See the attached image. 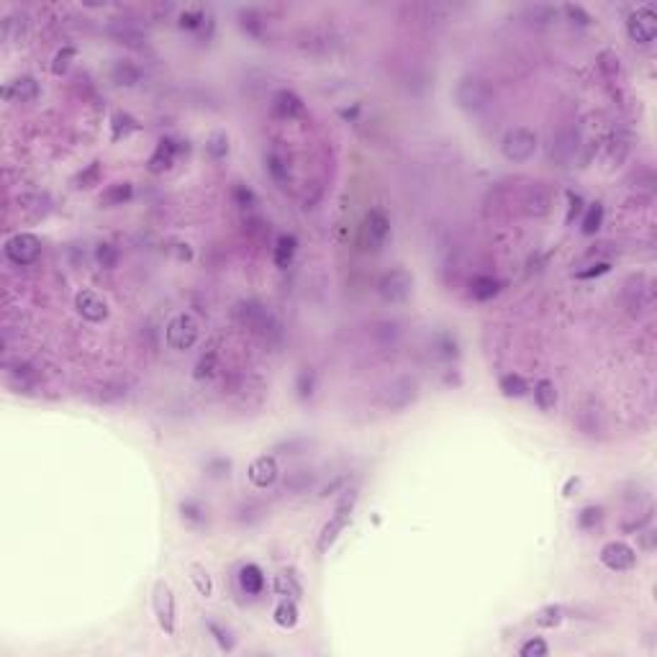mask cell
Masks as SVG:
<instances>
[{"instance_id":"cell-7","label":"cell","mask_w":657,"mask_h":657,"mask_svg":"<svg viewBox=\"0 0 657 657\" xmlns=\"http://www.w3.org/2000/svg\"><path fill=\"white\" fill-rule=\"evenodd\" d=\"M627 34L634 44H652L657 36V8L655 3H644L627 16Z\"/></svg>"},{"instance_id":"cell-34","label":"cell","mask_w":657,"mask_h":657,"mask_svg":"<svg viewBox=\"0 0 657 657\" xmlns=\"http://www.w3.org/2000/svg\"><path fill=\"white\" fill-rule=\"evenodd\" d=\"M216 373H219V354H216V349H208V352L200 354L198 362H195L193 378H195V380H211Z\"/></svg>"},{"instance_id":"cell-19","label":"cell","mask_w":657,"mask_h":657,"mask_svg":"<svg viewBox=\"0 0 657 657\" xmlns=\"http://www.w3.org/2000/svg\"><path fill=\"white\" fill-rule=\"evenodd\" d=\"M272 111H275V116H280V119H301V116L306 114V106L303 100H301V95L293 90H288V88H283V90L275 92V98H272Z\"/></svg>"},{"instance_id":"cell-32","label":"cell","mask_w":657,"mask_h":657,"mask_svg":"<svg viewBox=\"0 0 657 657\" xmlns=\"http://www.w3.org/2000/svg\"><path fill=\"white\" fill-rule=\"evenodd\" d=\"M596 64H598L601 75H603L606 80H619V78H622V59H619V54H616V52H611V49L598 52Z\"/></svg>"},{"instance_id":"cell-52","label":"cell","mask_w":657,"mask_h":657,"mask_svg":"<svg viewBox=\"0 0 657 657\" xmlns=\"http://www.w3.org/2000/svg\"><path fill=\"white\" fill-rule=\"evenodd\" d=\"M231 198H234V203L239 205V208H255V205H257L255 191H252L249 185H244V183L234 185V188H231Z\"/></svg>"},{"instance_id":"cell-2","label":"cell","mask_w":657,"mask_h":657,"mask_svg":"<svg viewBox=\"0 0 657 657\" xmlns=\"http://www.w3.org/2000/svg\"><path fill=\"white\" fill-rule=\"evenodd\" d=\"M580 149H583V136L578 128L565 126L552 136L550 142V162L555 167H572L580 159Z\"/></svg>"},{"instance_id":"cell-5","label":"cell","mask_w":657,"mask_h":657,"mask_svg":"<svg viewBox=\"0 0 657 657\" xmlns=\"http://www.w3.org/2000/svg\"><path fill=\"white\" fill-rule=\"evenodd\" d=\"M234 318L239 321L244 329H249L257 337H267V334L275 332V318L272 313L265 308L257 301H239L234 306Z\"/></svg>"},{"instance_id":"cell-39","label":"cell","mask_w":657,"mask_h":657,"mask_svg":"<svg viewBox=\"0 0 657 657\" xmlns=\"http://www.w3.org/2000/svg\"><path fill=\"white\" fill-rule=\"evenodd\" d=\"M205 629L211 632V637L216 639V644H219L224 652H234V647H236V639H234L231 629H227L224 624H219L216 619H205Z\"/></svg>"},{"instance_id":"cell-61","label":"cell","mask_w":657,"mask_h":657,"mask_svg":"<svg viewBox=\"0 0 657 657\" xmlns=\"http://www.w3.org/2000/svg\"><path fill=\"white\" fill-rule=\"evenodd\" d=\"M567 200H570V208H567V219H565V224L570 227L572 224V219L578 216L580 211H583V198L580 195H575V193H567Z\"/></svg>"},{"instance_id":"cell-30","label":"cell","mask_w":657,"mask_h":657,"mask_svg":"<svg viewBox=\"0 0 657 657\" xmlns=\"http://www.w3.org/2000/svg\"><path fill=\"white\" fill-rule=\"evenodd\" d=\"M6 373H8V382L13 385V388L23 390V393H29L31 388L36 385V375L31 373L29 365H6Z\"/></svg>"},{"instance_id":"cell-31","label":"cell","mask_w":657,"mask_h":657,"mask_svg":"<svg viewBox=\"0 0 657 657\" xmlns=\"http://www.w3.org/2000/svg\"><path fill=\"white\" fill-rule=\"evenodd\" d=\"M498 290H501V283H498L493 275H478V277H473V283H470V296H473L475 301H490Z\"/></svg>"},{"instance_id":"cell-54","label":"cell","mask_w":657,"mask_h":657,"mask_svg":"<svg viewBox=\"0 0 657 657\" xmlns=\"http://www.w3.org/2000/svg\"><path fill=\"white\" fill-rule=\"evenodd\" d=\"M519 655L522 657H547L550 655V644L544 642L542 637H531L519 647Z\"/></svg>"},{"instance_id":"cell-18","label":"cell","mask_w":657,"mask_h":657,"mask_svg":"<svg viewBox=\"0 0 657 657\" xmlns=\"http://www.w3.org/2000/svg\"><path fill=\"white\" fill-rule=\"evenodd\" d=\"M624 301H627V308L632 313H639L642 308H647L652 303V293L642 275H634L627 280V285H624Z\"/></svg>"},{"instance_id":"cell-41","label":"cell","mask_w":657,"mask_h":657,"mask_svg":"<svg viewBox=\"0 0 657 657\" xmlns=\"http://www.w3.org/2000/svg\"><path fill=\"white\" fill-rule=\"evenodd\" d=\"M95 262H98L103 270H116L121 262V252L116 244H111V241H100L98 247H95Z\"/></svg>"},{"instance_id":"cell-48","label":"cell","mask_w":657,"mask_h":657,"mask_svg":"<svg viewBox=\"0 0 657 657\" xmlns=\"http://www.w3.org/2000/svg\"><path fill=\"white\" fill-rule=\"evenodd\" d=\"M308 52H329L332 49V36L326 34V31H316L311 29L308 34L303 36V42H301Z\"/></svg>"},{"instance_id":"cell-42","label":"cell","mask_w":657,"mask_h":657,"mask_svg":"<svg viewBox=\"0 0 657 657\" xmlns=\"http://www.w3.org/2000/svg\"><path fill=\"white\" fill-rule=\"evenodd\" d=\"M601 224H603V205L596 200V203H591L586 208V216H583V224H580V231L586 234V236H593L596 231L601 229Z\"/></svg>"},{"instance_id":"cell-36","label":"cell","mask_w":657,"mask_h":657,"mask_svg":"<svg viewBox=\"0 0 657 657\" xmlns=\"http://www.w3.org/2000/svg\"><path fill=\"white\" fill-rule=\"evenodd\" d=\"M275 591H277V596H283V598H296V601L303 593V588H301L298 578L290 570H283L280 575H275Z\"/></svg>"},{"instance_id":"cell-51","label":"cell","mask_w":657,"mask_h":657,"mask_svg":"<svg viewBox=\"0 0 657 657\" xmlns=\"http://www.w3.org/2000/svg\"><path fill=\"white\" fill-rule=\"evenodd\" d=\"M560 16H565L567 21L578 23V26H588V23L593 21L591 13L583 6H578V3H565V6L560 8Z\"/></svg>"},{"instance_id":"cell-3","label":"cell","mask_w":657,"mask_h":657,"mask_svg":"<svg viewBox=\"0 0 657 657\" xmlns=\"http://www.w3.org/2000/svg\"><path fill=\"white\" fill-rule=\"evenodd\" d=\"M354 503H357V493H354V490H344V495H342V501H339V506H337V511H334V516L329 519V524H326L324 529H321V537H318V542H316L318 555H324V552L329 550L337 539H339V534L346 529V524L352 522Z\"/></svg>"},{"instance_id":"cell-23","label":"cell","mask_w":657,"mask_h":657,"mask_svg":"<svg viewBox=\"0 0 657 657\" xmlns=\"http://www.w3.org/2000/svg\"><path fill=\"white\" fill-rule=\"evenodd\" d=\"M265 586H267V580H265V572H262L260 565L249 562V565H244L239 570V588L247 596H260L265 591Z\"/></svg>"},{"instance_id":"cell-45","label":"cell","mask_w":657,"mask_h":657,"mask_svg":"<svg viewBox=\"0 0 657 657\" xmlns=\"http://www.w3.org/2000/svg\"><path fill=\"white\" fill-rule=\"evenodd\" d=\"M23 31H26V18L21 13H8L3 18V36H6V42L21 39Z\"/></svg>"},{"instance_id":"cell-15","label":"cell","mask_w":657,"mask_h":657,"mask_svg":"<svg viewBox=\"0 0 657 657\" xmlns=\"http://www.w3.org/2000/svg\"><path fill=\"white\" fill-rule=\"evenodd\" d=\"M75 308L90 324H100V321L108 318V303L98 293H92V290H80L78 296H75Z\"/></svg>"},{"instance_id":"cell-9","label":"cell","mask_w":657,"mask_h":657,"mask_svg":"<svg viewBox=\"0 0 657 657\" xmlns=\"http://www.w3.org/2000/svg\"><path fill=\"white\" fill-rule=\"evenodd\" d=\"M198 334H200V326H198V321L191 316V313H177V316L170 318V324H167V332H164V337H167V344H170L172 349H177V352H185V349L195 346V342H198Z\"/></svg>"},{"instance_id":"cell-49","label":"cell","mask_w":657,"mask_h":657,"mask_svg":"<svg viewBox=\"0 0 657 657\" xmlns=\"http://www.w3.org/2000/svg\"><path fill=\"white\" fill-rule=\"evenodd\" d=\"M191 580L193 586H195V591H198L200 596H208L213 593V583H211V575H208V570H205L203 565H191Z\"/></svg>"},{"instance_id":"cell-16","label":"cell","mask_w":657,"mask_h":657,"mask_svg":"<svg viewBox=\"0 0 657 657\" xmlns=\"http://www.w3.org/2000/svg\"><path fill=\"white\" fill-rule=\"evenodd\" d=\"M277 475H280V470H277V462L272 454H260V457H255L247 470L249 483L255 488H262V490L270 486H275Z\"/></svg>"},{"instance_id":"cell-43","label":"cell","mask_w":657,"mask_h":657,"mask_svg":"<svg viewBox=\"0 0 657 657\" xmlns=\"http://www.w3.org/2000/svg\"><path fill=\"white\" fill-rule=\"evenodd\" d=\"M205 11L200 6H191V8H185L183 13H180V29H188V31H200L205 26Z\"/></svg>"},{"instance_id":"cell-57","label":"cell","mask_w":657,"mask_h":657,"mask_svg":"<svg viewBox=\"0 0 657 657\" xmlns=\"http://www.w3.org/2000/svg\"><path fill=\"white\" fill-rule=\"evenodd\" d=\"M229 470H231V462L224 457H216L205 462V473L211 475V478H229Z\"/></svg>"},{"instance_id":"cell-33","label":"cell","mask_w":657,"mask_h":657,"mask_svg":"<svg viewBox=\"0 0 657 657\" xmlns=\"http://www.w3.org/2000/svg\"><path fill=\"white\" fill-rule=\"evenodd\" d=\"M534 403H537L542 411L555 409V406H557V388H555V382L542 378V380L534 385Z\"/></svg>"},{"instance_id":"cell-24","label":"cell","mask_w":657,"mask_h":657,"mask_svg":"<svg viewBox=\"0 0 657 657\" xmlns=\"http://www.w3.org/2000/svg\"><path fill=\"white\" fill-rule=\"evenodd\" d=\"M296 252H298V239L293 236V234H283V236H277L275 252H272L275 267H280V270L290 267L293 260H296Z\"/></svg>"},{"instance_id":"cell-35","label":"cell","mask_w":657,"mask_h":657,"mask_svg":"<svg viewBox=\"0 0 657 657\" xmlns=\"http://www.w3.org/2000/svg\"><path fill=\"white\" fill-rule=\"evenodd\" d=\"M272 616H275V624L283 629H293L298 624V606H296V598H283L280 603L275 606V611H272Z\"/></svg>"},{"instance_id":"cell-8","label":"cell","mask_w":657,"mask_h":657,"mask_svg":"<svg viewBox=\"0 0 657 657\" xmlns=\"http://www.w3.org/2000/svg\"><path fill=\"white\" fill-rule=\"evenodd\" d=\"M378 293L385 303H406L414 296V275L409 270H388L378 280Z\"/></svg>"},{"instance_id":"cell-60","label":"cell","mask_w":657,"mask_h":657,"mask_svg":"<svg viewBox=\"0 0 657 657\" xmlns=\"http://www.w3.org/2000/svg\"><path fill=\"white\" fill-rule=\"evenodd\" d=\"M126 396V385H106L100 388V401H121Z\"/></svg>"},{"instance_id":"cell-20","label":"cell","mask_w":657,"mask_h":657,"mask_svg":"<svg viewBox=\"0 0 657 657\" xmlns=\"http://www.w3.org/2000/svg\"><path fill=\"white\" fill-rule=\"evenodd\" d=\"M177 152H180V144L175 142V139H159V144H157L155 155L149 157V170L152 172H164L170 170L172 164H175V157Z\"/></svg>"},{"instance_id":"cell-55","label":"cell","mask_w":657,"mask_h":657,"mask_svg":"<svg viewBox=\"0 0 657 657\" xmlns=\"http://www.w3.org/2000/svg\"><path fill=\"white\" fill-rule=\"evenodd\" d=\"M205 149H208V155H211L213 159H224V157L229 155V136L224 134V131H216V134L208 139Z\"/></svg>"},{"instance_id":"cell-62","label":"cell","mask_w":657,"mask_h":657,"mask_svg":"<svg viewBox=\"0 0 657 657\" xmlns=\"http://www.w3.org/2000/svg\"><path fill=\"white\" fill-rule=\"evenodd\" d=\"M578 486H580V481H578V478H570V481H567V486H565V490H562V493H565V495H570V490H572V488H578Z\"/></svg>"},{"instance_id":"cell-56","label":"cell","mask_w":657,"mask_h":657,"mask_svg":"<svg viewBox=\"0 0 657 657\" xmlns=\"http://www.w3.org/2000/svg\"><path fill=\"white\" fill-rule=\"evenodd\" d=\"M100 175H103V170H100V162H90L85 170L80 172L75 183H78V188H85V191H88V188H92V185L100 183Z\"/></svg>"},{"instance_id":"cell-25","label":"cell","mask_w":657,"mask_h":657,"mask_svg":"<svg viewBox=\"0 0 657 657\" xmlns=\"http://www.w3.org/2000/svg\"><path fill=\"white\" fill-rule=\"evenodd\" d=\"M552 208V195L544 188H534V191L526 193V198H524V211L529 213V216H534V219H539V216H547Z\"/></svg>"},{"instance_id":"cell-22","label":"cell","mask_w":657,"mask_h":657,"mask_svg":"<svg viewBox=\"0 0 657 657\" xmlns=\"http://www.w3.org/2000/svg\"><path fill=\"white\" fill-rule=\"evenodd\" d=\"M524 21H529L531 26H552L560 18V8L550 6V3H534V6L524 8Z\"/></svg>"},{"instance_id":"cell-40","label":"cell","mask_w":657,"mask_h":657,"mask_svg":"<svg viewBox=\"0 0 657 657\" xmlns=\"http://www.w3.org/2000/svg\"><path fill=\"white\" fill-rule=\"evenodd\" d=\"M180 516H183L185 524H191V526H200V524H205V509L203 503L195 501V498H185V501H180Z\"/></svg>"},{"instance_id":"cell-12","label":"cell","mask_w":657,"mask_h":657,"mask_svg":"<svg viewBox=\"0 0 657 657\" xmlns=\"http://www.w3.org/2000/svg\"><path fill=\"white\" fill-rule=\"evenodd\" d=\"M108 36L114 39L116 44H123V47H131V49H142L147 47V31L134 21V18H114L108 23Z\"/></svg>"},{"instance_id":"cell-21","label":"cell","mask_w":657,"mask_h":657,"mask_svg":"<svg viewBox=\"0 0 657 657\" xmlns=\"http://www.w3.org/2000/svg\"><path fill=\"white\" fill-rule=\"evenodd\" d=\"M111 80L121 88H134L142 83V70L131 59H116L111 67Z\"/></svg>"},{"instance_id":"cell-38","label":"cell","mask_w":657,"mask_h":657,"mask_svg":"<svg viewBox=\"0 0 657 657\" xmlns=\"http://www.w3.org/2000/svg\"><path fill=\"white\" fill-rule=\"evenodd\" d=\"M534 622H537V627H542V629L560 627V624L565 622V608L557 606V603H550V606L539 608L537 616H534Z\"/></svg>"},{"instance_id":"cell-6","label":"cell","mask_w":657,"mask_h":657,"mask_svg":"<svg viewBox=\"0 0 657 657\" xmlns=\"http://www.w3.org/2000/svg\"><path fill=\"white\" fill-rule=\"evenodd\" d=\"M416 398H418L416 378H411V375H401V378H396L390 385H385V390L380 393V406L385 411L398 414V411L414 406Z\"/></svg>"},{"instance_id":"cell-10","label":"cell","mask_w":657,"mask_h":657,"mask_svg":"<svg viewBox=\"0 0 657 657\" xmlns=\"http://www.w3.org/2000/svg\"><path fill=\"white\" fill-rule=\"evenodd\" d=\"M152 608H155L157 624L162 629L164 634H175L177 619H175V596H172V588L164 583V580H157L155 591H152Z\"/></svg>"},{"instance_id":"cell-53","label":"cell","mask_w":657,"mask_h":657,"mask_svg":"<svg viewBox=\"0 0 657 657\" xmlns=\"http://www.w3.org/2000/svg\"><path fill=\"white\" fill-rule=\"evenodd\" d=\"M601 519H603V509H601V506H586V509L578 514V526L583 531H591L598 526Z\"/></svg>"},{"instance_id":"cell-50","label":"cell","mask_w":657,"mask_h":657,"mask_svg":"<svg viewBox=\"0 0 657 657\" xmlns=\"http://www.w3.org/2000/svg\"><path fill=\"white\" fill-rule=\"evenodd\" d=\"M265 164H267V172L272 175V180H275V183H280V185L288 183L290 172H288V164H285L283 157L267 155V157H265Z\"/></svg>"},{"instance_id":"cell-46","label":"cell","mask_w":657,"mask_h":657,"mask_svg":"<svg viewBox=\"0 0 657 657\" xmlns=\"http://www.w3.org/2000/svg\"><path fill=\"white\" fill-rule=\"evenodd\" d=\"M75 57H78V49L75 47H62V49H57V54L52 57V72L54 75H64V72L70 70V64L75 62Z\"/></svg>"},{"instance_id":"cell-11","label":"cell","mask_w":657,"mask_h":657,"mask_svg":"<svg viewBox=\"0 0 657 657\" xmlns=\"http://www.w3.org/2000/svg\"><path fill=\"white\" fill-rule=\"evenodd\" d=\"M42 255V241L34 234H13L11 239L6 241V257L18 267H26V265H34Z\"/></svg>"},{"instance_id":"cell-29","label":"cell","mask_w":657,"mask_h":657,"mask_svg":"<svg viewBox=\"0 0 657 657\" xmlns=\"http://www.w3.org/2000/svg\"><path fill=\"white\" fill-rule=\"evenodd\" d=\"M498 388H501V393L506 398H524L526 393H529V382H526V378L519 373H506L498 380Z\"/></svg>"},{"instance_id":"cell-14","label":"cell","mask_w":657,"mask_h":657,"mask_svg":"<svg viewBox=\"0 0 657 657\" xmlns=\"http://www.w3.org/2000/svg\"><path fill=\"white\" fill-rule=\"evenodd\" d=\"M390 234V221L388 216L380 211V208H373L365 216V224H362V241L368 244L370 249H380L385 244Z\"/></svg>"},{"instance_id":"cell-13","label":"cell","mask_w":657,"mask_h":657,"mask_svg":"<svg viewBox=\"0 0 657 657\" xmlns=\"http://www.w3.org/2000/svg\"><path fill=\"white\" fill-rule=\"evenodd\" d=\"M601 565L614 572H627L637 565V552L624 542H606L601 547Z\"/></svg>"},{"instance_id":"cell-28","label":"cell","mask_w":657,"mask_h":657,"mask_svg":"<svg viewBox=\"0 0 657 657\" xmlns=\"http://www.w3.org/2000/svg\"><path fill=\"white\" fill-rule=\"evenodd\" d=\"M239 26L241 31L247 36H252V39H262L265 36V16L260 13V11H255V8H241L239 11Z\"/></svg>"},{"instance_id":"cell-27","label":"cell","mask_w":657,"mask_h":657,"mask_svg":"<svg viewBox=\"0 0 657 657\" xmlns=\"http://www.w3.org/2000/svg\"><path fill=\"white\" fill-rule=\"evenodd\" d=\"M313 483H316V475H313L311 470H290L283 478V488L293 495L308 493Z\"/></svg>"},{"instance_id":"cell-58","label":"cell","mask_w":657,"mask_h":657,"mask_svg":"<svg viewBox=\"0 0 657 657\" xmlns=\"http://www.w3.org/2000/svg\"><path fill=\"white\" fill-rule=\"evenodd\" d=\"M134 128H139V126H136V121L128 119L126 114H116L114 116V139H121V131H123V136H126L128 131H134Z\"/></svg>"},{"instance_id":"cell-4","label":"cell","mask_w":657,"mask_h":657,"mask_svg":"<svg viewBox=\"0 0 657 657\" xmlns=\"http://www.w3.org/2000/svg\"><path fill=\"white\" fill-rule=\"evenodd\" d=\"M537 147H539L537 134H534L531 128H526V126L509 128V131L503 134V139H501V152H503V157H506L509 162H526V159H531V157H534Z\"/></svg>"},{"instance_id":"cell-17","label":"cell","mask_w":657,"mask_h":657,"mask_svg":"<svg viewBox=\"0 0 657 657\" xmlns=\"http://www.w3.org/2000/svg\"><path fill=\"white\" fill-rule=\"evenodd\" d=\"M39 92H42V88H39L36 78L21 75V78H13L3 88V98L13 100V103H34L39 98Z\"/></svg>"},{"instance_id":"cell-59","label":"cell","mask_w":657,"mask_h":657,"mask_svg":"<svg viewBox=\"0 0 657 657\" xmlns=\"http://www.w3.org/2000/svg\"><path fill=\"white\" fill-rule=\"evenodd\" d=\"M608 270H611V265H608V262H596V265H591V270H580V272H575V277H580V280H588V277L606 275Z\"/></svg>"},{"instance_id":"cell-44","label":"cell","mask_w":657,"mask_h":657,"mask_svg":"<svg viewBox=\"0 0 657 657\" xmlns=\"http://www.w3.org/2000/svg\"><path fill=\"white\" fill-rule=\"evenodd\" d=\"M267 516V509H265V503L260 501H244L236 509V519H239L241 524H257L262 522Z\"/></svg>"},{"instance_id":"cell-1","label":"cell","mask_w":657,"mask_h":657,"mask_svg":"<svg viewBox=\"0 0 657 657\" xmlns=\"http://www.w3.org/2000/svg\"><path fill=\"white\" fill-rule=\"evenodd\" d=\"M495 90L481 75H462L454 85V103L467 114H483L493 106Z\"/></svg>"},{"instance_id":"cell-47","label":"cell","mask_w":657,"mask_h":657,"mask_svg":"<svg viewBox=\"0 0 657 657\" xmlns=\"http://www.w3.org/2000/svg\"><path fill=\"white\" fill-rule=\"evenodd\" d=\"M296 390H298V398H311L313 396V390H316V373H313L311 368L298 370Z\"/></svg>"},{"instance_id":"cell-37","label":"cell","mask_w":657,"mask_h":657,"mask_svg":"<svg viewBox=\"0 0 657 657\" xmlns=\"http://www.w3.org/2000/svg\"><path fill=\"white\" fill-rule=\"evenodd\" d=\"M311 447H313V439H308V437H290V439H283V442H277V445L272 447V452L296 457V454H306L308 450H311Z\"/></svg>"},{"instance_id":"cell-26","label":"cell","mask_w":657,"mask_h":657,"mask_svg":"<svg viewBox=\"0 0 657 657\" xmlns=\"http://www.w3.org/2000/svg\"><path fill=\"white\" fill-rule=\"evenodd\" d=\"M131 198H134V185L123 180V183L108 185L106 191L100 193V205H108V208H114V205L128 203Z\"/></svg>"}]
</instances>
